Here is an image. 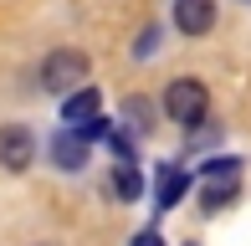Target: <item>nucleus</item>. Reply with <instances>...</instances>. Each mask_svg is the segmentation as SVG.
Wrapping results in <instances>:
<instances>
[{"mask_svg": "<svg viewBox=\"0 0 251 246\" xmlns=\"http://www.w3.org/2000/svg\"><path fill=\"white\" fill-rule=\"evenodd\" d=\"M154 47H159V26H149V31H144V36H139V57H149Z\"/></svg>", "mask_w": 251, "mask_h": 246, "instance_id": "9b49d317", "label": "nucleus"}, {"mask_svg": "<svg viewBox=\"0 0 251 246\" xmlns=\"http://www.w3.org/2000/svg\"><path fill=\"white\" fill-rule=\"evenodd\" d=\"M133 246H164V241H159V236H154V231H144V236H139V241H133Z\"/></svg>", "mask_w": 251, "mask_h": 246, "instance_id": "f8f14e48", "label": "nucleus"}, {"mask_svg": "<svg viewBox=\"0 0 251 246\" xmlns=\"http://www.w3.org/2000/svg\"><path fill=\"white\" fill-rule=\"evenodd\" d=\"M205 108H210L205 82H195V77H179V82H169V93H164V113L175 118V123L195 128V123H205Z\"/></svg>", "mask_w": 251, "mask_h": 246, "instance_id": "f257e3e1", "label": "nucleus"}, {"mask_svg": "<svg viewBox=\"0 0 251 246\" xmlns=\"http://www.w3.org/2000/svg\"><path fill=\"white\" fill-rule=\"evenodd\" d=\"M190 190V170H179V164H164L159 170V210H169V205H179V195Z\"/></svg>", "mask_w": 251, "mask_h": 246, "instance_id": "6e6552de", "label": "nucleus"}, {"mask_svg": "<svg viewBox=\"0 0 251 246\" xmlns=\"http://www.w3.org/2000/svg\"><path fill=\"white\" fill-rule=\"evenodd\" d=\"M98 108H102V98H98V87H77V93H67V103H62V123L67 128H82V123H93L98 118Z\"/></svg>", "mask_w": 251, "mask_h": 246, "instance_id": "39448f33", "label": "nucleus"}, {"mask_svg": "<svg viewBox=\"0 0 251 246\" xmlns=\"http://www.w3.org/2000/svg\"><path fill=\"white\" fill-rule=\"evenodd\" d=\"M87 82V57L82 51H51L41 62V87L47 93H77Z\"/></svg>", "mask_w": 251, "mask_h": 246, "instance_id": "f03ea898", "label": "nucleus"}, {"mask_svg": "<svg viewBox=\"0 0 251 246\" xmlns=\"http://www.w3.org/2000/svg\"><path fill=\"white\" fill-rule=\"evenodd\" d=\"M118 195L123 200H139V190H144V180H139V170H133V159H118Z\"/></svg>", "mask_w": 251, "mask_h": 246, "instance_id": "9d476101", "label": "nucleus"}, {"mask_svg": "<svg viewBox=\"0 0 251 246\" xmlns=\"http://www.w3.org/2000/svg\"><path fill=\"white\" fill-rule=\"evenodd\" d=\"M241 190V170H221V174H205V210H221L236 200Z\"/></svg>", "mask_w": 251, "mask_h": 246, "instance_id": "0eeeda50", "label": "nucleus"}, {"mask_svg": "<svg viewBox=\"0 0 251 246\" xmlns=\"http://www.w3.org/2000/svg\"><path fill=\"white\" fill-rule=\"evenodd\" d=\"M210 26H215V0H175V31L205 36Z\"/></svg>", "mask_w": 251, "mask_h": 246, "instance_id": "20e7f679", "label": "nucleus"}, {"mask_svg": "<svg viewBox=\"0 0 251 246\" xmlns=\"http://www.w3.org/2000/svg\"><path fill=\"white\" fill-rule=\"evenodd\" d=\"M123 123H128L133 133H149L154 128V108L144 103V98H128V103H123Z\"/></svg>", "mask_w": 251, "mask_h": 246, "instance_id": "1a4fd4ad", "label": "nucleus"}, {"mask_svg": "<svg viewBox=\"0 0 251 246\" xmlns=\"http://www.w3.org/2000/svg\"><path fill=\"white\" fill-rule=\"evenodd\" d=\"M51 159L62 164V170H82V164H87V139L77 128L56 133V139H51Z\"/></svg>", "mask_w": 251, "mask_h": 246, "instance_id": "423d86ee", "label": "nucleus"}, {"mask_svg": "<svg viewBox=\"0 0 251 246\" xmlns=\"http://www.w3.org/2000/svg\"><path fill=\"white\" fill-rule=\"evenodd\" d=\"M31 154H36V139H31V128H21V123H5V128H0V164H5V170H26Z\"/></svg>", "mask_w": 251, "mask_h": 246, "instance_id": "7ed1b4c3", "label": "nucleus"}]
</instances>
